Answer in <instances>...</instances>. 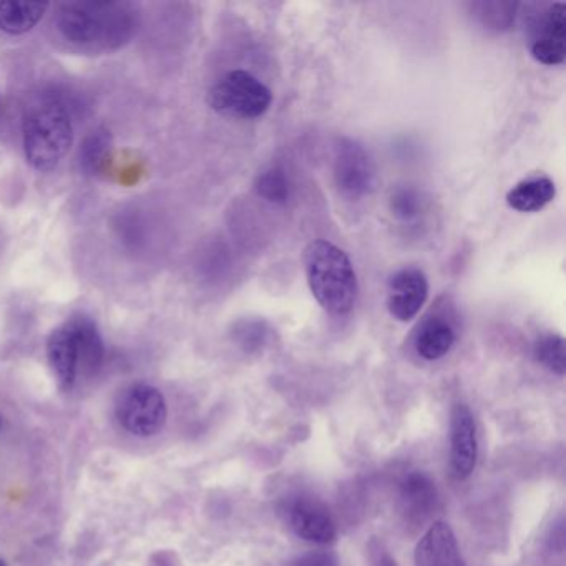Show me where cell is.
<instances>
[{"label": "cell", "mask_w": 566, "mask_h": 566, "mask_svg": "<svg viewBox=\"0 0 566 566\" xmlns=\"http://www.w3.org/2000/svg\"><path fill=\"white\" fill-rule=\"evenodd\" d=\"M25 158L38 171H52L74 144V125L67 105L44 98L25 112L22 124Z\"/></svg>", "instance_id": "obj_3"}, {"label": "cell", "mask_w": 566, "mask_h": 566, "mask_svg": "<svg viewBox=\"0 0 566 566\" xmlns=\"http://www.w3.org/2000/svg\"><path fill=\"white\" fill-rule=\"evenodd\" d=\"M117 417L127 432L151 437L167 423V400L161 390L150 384H132L118 400Z\"/></svg>", "instance_id": "obj_5"}, {"label": "cell", "mask_w": 566, "mask_h": 566, "mask_svg": "<svg viewBox=\"0 0 566 566\" xmlns=\"http://www.w3.org/2000/svg\"><path fill=\"white\" fill-rule=\"evenodd\" d=\"M307 284L327 313L343 316L356 304L357 276L349 256L336 244L314 240L304 250Z\"/></svg>", "instance_id": "obj_2"}, {"label": "cell", "mask_w": 566, "mask_h": 566, "mask_svg": "<svg viewBox=\"0 0 566 566\" xmlns=\"http://www.w3.org/2000/svg\"><path fill=\"white\" fill-rule=\"evenodd\" d=\"M533 357L549 373L556 376H565L566 370V344L558 334H545L533 344Z\"/></svg>", "instance_id": "obj_19"}, {"label": "cell", "mask_w": 566, "mask_h": 566, "mask_svg": "<svg viewBox=\"0 0 566 566\" xmlns=\"http://www.w3.org/2000/svg\"><path fill=\"white\" fill-rule=\"evenodd\" d=\"M436 483L423 472H412L403 479L400 485V502L410 516L429 513L436 503Z\"/></svg>", "instance_id": "obj_17"}, {"label": "cell", "mask_w": 566, "mask_h": 566, "mask_svg": "<svg viewBox=\"0 0 566 566\" xmlns=\"http://www.w3.org/2000/svg\"><path fill=\"white\" fill-rule=\"evenodd\" d=\"M429 297V281L419 268L396 271L387 283L386 306L390 316L400 323L412 321Z\"/></svg>", "instance_id": "obj_9"}, {"label": "cell", "mask_w": 566, "mask_h": 566, "mask_svg": "<svg viewBox=\"0 0 566 566\" xmlns=\"http://www.w3.org/2000/svg\"><path fill=\"white\" fill-rule=\"evenodd\" d=\"M287 525L304 542L327 545L337 538L336 523L326 506L310 496H294L284 506Z\"/></svg>", "instance_id": "obj_8"}, {"label": "cell", "mask_w": 566, "mask_h": 566, "mask_svg": "<svg viewBox=\"0 0 566 566\" xmlns=\"http://www.w3.org/2000/svg\"><path fill=\"white\" fill-rule=\"evenodd\" d=\"M112 147H114L112 132L105 127L95 128L85 137L78 150L81 170L91 177L101 174L111 157Z\"/></svg>", "instance_id": "obj_18"}, {"label": "cell", "mask_w": 566, "mask_h": 566, "mask_svg": "<svg viewBox=\"0 0 566 566\" xmlns=\"http://www.w3.org/2000/svg\"><path fill=\"white\" fill-rule=\"evenodd\" d=\"M0 426H2V419H0Z\"/></svg>", "instance_id": "obj_27"}, {"label": "cell", "mask_w": 566, "mask_h": 566, "mask_svg": "<svg viewBox=\"0 0 566 566\" xmlns=\"http://www.w3.org/2000/svg\"><path fill=\"white\" fill-rule=\"evenodd\" d=\"M77 336L78 367L87 374H95L104 364L105 346L97 324L87 316H78L71 321Z\"/></svg>", "instance_id": "obj_16"}, {"label": "cell", "mask_w": 566, "mask_h": 566, "mask_svg": "<svg viewBox=\"0 0 566 566\" xmlns=\"http://www.w3.org/2000/svg\"><path fill=\"white\" fill-rule=\"evenodd\" d=\"M416 566H467L449 523L436 522L417 543Z\"/></svg>", "instance_id": "obj_11"}, {"label": "cell", "mask_w": 566, "mask_h": 566, "mask_svg": "<svg viewBox=\"0 0 566 566\" xmlns=\"http://www.w3.org/2000/svg\"><path fill=\"white\" fill-rule=\"evenodd\" d=\"M48 359L62 389L71 390L78 376V344L72 323L52 331L48 339Z\"/></svg>", "instance_id": "obj_12"}, {"label": "cell", "mask_w": 566, "mask_h": 566, "mask_svg": "<svg viewBox=\"0 0 566 566\" xmlns=\"http://www.w3.org/2000/svg\"><path fill=\"white\" fill-rule=\"evenodd\" d=\"M333 171L336 187L350 200L367 197L376 188L377 170L373 158L363 145L349 138L337 144Z\"/></svg>", "instance_id": "obj_7"}, {"label": "cell", "mask_w": 566, "mask_h": 566, "mask_svg": "<svg viewBox=\"0 0 566 566\" xmlns=\"http://www.w3.org/2000/svg\"><path fill=\"white\" fill-rule=\"evenodd\" d=\"M556 187L548 177L528 178L520 181L506 193V205L522 213L543 210L555 200Z\"/></svg>", "instance_id": "obj_15"}, {"label": "cell", "mask_w": 566, "mask_h": 566, "mask_svg": "<svg viewBox=\"0 0 566 566\" xmlns=\"http://www.w3.org/2000/svg\"><path fill=\"white\" fill-rule=\"evenodd\" d=\"M376 566H397V563L390 558L389 555H384L382 558L379 559Z\"/></svg>", "instance_id": "obj_24"}, {"label": "cell", "mask_w": 566, "mask_h": 566, "mask_svg": "<svg viewBox=\"0 0 566 566\" xmlns=\"http://www.w3.org/2000/svg\"><path fill=\"white\" fill-rule=\"evenodd\" d=\"M0 566H8V563H6L4 559L0 558Z\"/></svg>", "instance_id": "obj_25"}, {"label": "cell", "mask_w": 566, "mask_h": 566, "mask_svg": "<svg viewBox=\"0 0 566 566\" xmlns=\"http://www.w3.org/2000/svg\"><path fill=\"white\" fill-rule=\"evenodd\" d=\"M518 4L515 2H482V4L473 6L476 11V18L483 25L495 31L509 29L515 21V12Z\"/></svg>", "instance_id": "obj_22"}, {"label": "cell", "mask_w": 566, "mask_h": 566, "mask_svg": "<svg viewBox=\"0 0 566 566\" xmlns=\"http://www.w3.org/2000/svg\"><path fill=\"white\" fill-rule=\"evenodd\" d=\"M457 340L452 323L443 316L427 317L416 333L413 346L426 360H439L450 353Z\"/></svg>", "instance_id": "obj_13"}, {"label": "cell", "mask_w": 566, "mask_h": 566, "mask_svg": "<svg viewBox=\"0 0 566 566\" xmlns=\"http://www.w3.org/2000/svg\"><path fill=\"white\" fill-rule=\"evenodd\" d=\"M336 562H334L333 556L323 555V553H311V555L304 556L300 562L296 563V566H334Z\"/></svg>", "instance_id": "obj_23"}, {"label": "cell", "mask_w": 566, "mask_h": 566, "mask_svg": "<svg viewBox=\"0 0 566 566\" xmlns=\"http://www.w3.org/2000/svg\"><path fill=\"white\" fill-rule=\"evenodd\" d=\"M422 197L412 187H397L389 198V210L397 220L412 221L422 213Z\"/></svg>", "instance_id": "obj_21"}, {"label": "cell", "mask_w": 566, "mask_h": 566, "mask_svg": "<svg viewBox=\"0 0 566 566\" xmlns=\"http://www.w3.org/2000/svg\"><path fill=\"white\" fill-rule=\"evenodd\" d=\"M254 190L271 203H286L290 197V184L283 168L273 167L263 171L254 184Z\"/></svg>", "instance_id": "obj_20"}, {"label": "cell", "mask_w": 566, "mask_h": 566, "mask_svg": "<svg viewBox=\"0 0 566 566\" xmlns=\"http://www.w3.org/2000/svg\"><path fill=\"white\" fill-rule=\"evenodd\" d=\"M48 2L4 0L0 2V31L9 35L31 32L48 12Z\"/></svg>", "instance_id": "obj_14"}, {"label": "cell", "mask_w": 566, "mask_h": 566, "mask_svg": "<svg viewBox=\"0 0 566 566\" xmlns=\"http://www.w3.org/2000/svg\"><path fill=\"white\" fill-rule=\"evenodd\" d=\"M0 111H2V102H0Z\"/></svg>", "instance_id": "obj_26"}, {"label": "cell", "mask_w": 566, "mask_h": 566, "mask_svg": "<svg viewBox=\"0 0 566 566\" xmlns=\"http://www.w3.org/2000/svg\"><path fill=\"white\" fill-rule=\"evenodd\" d=\"M273 94L247 71H231L208 92V104L228 117L258 118L270 111Z\"/></svg>", "instance_id": "obj_4"}, {"label": "cell", "mask_w": 566, "mask_h": 566, "mask_svg": "<svg viewBox=\"0 0 566 566\" xmlns=\"http://www.w3.org/2000/svg\"><path fill=\"white\" fill-rule=\"evenodd\" d=\"M479 459L475 420L465 403H455L450 412V470L457 480L472 475Z\"/></svg>", "instance_id": "obj_10"}, {"label": "cell", "mask_w": 566, "mask_h": 566, "mask_svg": "<svg viewBox=\"0 0 566 566\" xmlns=\"http://www.w3.org/2000/svg\"><path fill=\"white\" fill-rule=\"evenodd\" d=\"M55 25L77 48L117 51L134 38L137 15L130 6L117 2H67L59 9Z\"/></svg>", "instance_id": "obj_1"}, {"label": "cell", "mask_w": 566, "mask_h": 566, "mask_svg": "<svg viewBox=\"0 0 566 566\" xmlns=\"http://www.w3.org/2000/svg\"><path fill=\"white\" fill-rule=\"evenodd\" d=\"M530 55L543 65H562L566 59V4L553 2L526 21Z\"/></svg>", "instance_id": "obj_6"}]
</instances>
